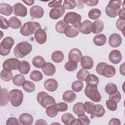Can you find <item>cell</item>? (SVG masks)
<instances>
[{"mask_svg": "<svg viewBox=\"0 0 125 125\" xmlns=\"http://www.w3.org/2000/svg\"><path fill=\"white\" fill-rule=\"evenodd\" d=\"M121 5V0L109 1L105 9L106 14L111 18L116 17L118 15Z\"/></svg>", "mask_w": 125, "mask_h": 125, "instance_id": "5b68a950", "label": "cell"}, {"mask_svg": "<svg viewBox=\"0 0 125 125\" xmlns=\"http://www.w3.org/2000/svg\"><path fill=\"white\" fill-rule=\"evenodd\" d=\"M52 61L56 63L61 62L64 59L63 53L61 51H55L51 55Z\"/></svg>", "mask_w": 125, "mask_h": 125, "instance_id": "d6a6232c", "label": "cell"}, {"mask_svg": "<svg viewBox=\"0 0 125 125\" xmlns=\"http://www.w3.org/2000/svg\"><path fill=\"white\" fill-rule=\"evenodd\" d=\"M62 121L66 125H74L75 122V118L70 113H66L62 116Z\"/></svg>", "mask_w": 125, "mask_h": 125, "instance_id": "4316f807", "label": "cell"}, {"mask_svg": "<svg viewBox=\"0 0 125 125\" xmlns=\"http://www.w3.org/2000/svg\"><path fill=\"white\" fill-rule=\"evenodd\" d=\"M9 26L13 29H19L21 25V21L16 17H12L9 20Z\"/></svg>", "mask_w": 125, "mask_h": 125, "instance_id": "d590c367", "label": "cell"}, {"mask_svg": "<svg viewBox=\"0 0 125 125\" xmlns=\"http://www.w3.org/2000/svg\"><path fill=\"white\" fill-rule=\"evenodd\" d=\"M125 20H122L119 19L116 22V27L117 28L121 31L123 32V34L124 35V30H125Z\"/></svg>", "mask_w": 125, "mask_h": 125, "instance_id": "db71d44e", "label": "cell"}, {"mask_svg": "<svg viewBox=\"0 0 125 125\" xmlns=\"http://www.w3.org/2000/svg\"><path fill=\"white\" fill-rule=\"evenodd\" d=\"M124 64L125 63H123L122 65H121L120 67V71L121 74L123 75H125V72H124Z\"/></svg>", "mask_w": 125, "mask_h": 125, "instance_id": "03108f58", "label": "cell"}, {"mask_svg": "<svg viewBox=\"0 0 125 125\" xmlns=\"http://www.w3.org/2000/svg\"><path fill=\"white\" fill-rule=\"evenodd\" d=\"M122 42V38L121 36L117 33L111 34L108 39V43L112 47H119Z\"/></svg>", "mask_w": 125, "mask_h": 125, "instance_id": "4fadbf2b", "label": "cell"}, {"mask_svg": "<svg viewBox=\"0 0 125 125\" xmlns=\"http://www.w3.org/2000/svg\"><path fill=\"white\" fill-rule=\"evenodd\" d=\"M8 91L6 88H2L0 90V105L1 106L6 105L9 102Z\"/></svg>", "mask_w": 125, "mask_h": 125, "instance_id": "83f0119b", "label": "cell"}, {"mask_svg": "<svg viewBox=\"0 0 125 125\" xmlns=\"http://www.w3.org/2000/svg\"><path fill=\"white\" fill-rule=\"evenodd\" d=\"M105 91L106 93L110 95L116 93L118 91V88L115 84L113 83H108L105 87Z\"/></svg>", "mask_w": 125, "mask_h": 125, "instance_id": "7bdbcfd3", "label": "cell"}, {"mask_svg": "<svg viewBox=\"0 0 125 125\" xmlns=\"http://www.w3.org/2000/svg\"><path fill=\"white\" fill-rule=\"evenodd\" d=\"M33 64L37 68H42L44 64L45 63V61L43 57L41 56H37L35 57L32 60Z\"/></svg>", "mask_w": 125, "mask_h": 125, "instance_id": "1f68e13d", "label": "cell"}, {"mask_svg": "<svg viewBox=\"0 0 125 125\" xmlns=\"http://www.w3.org/2000/svg\"><path fill=\"white\" fill-rule=\"evenodd\" d=\"M106 105L107 108L112 111H115L117 108V103L110 99L106 101Z\"/></svg>", "mask_w": 125, "mask_h": 125, "instance_id": "816d5d0a", "label": "cell"}, {"mask_svg": "<svg viewBox=\"0 0 125 125\" xmlns=\"http://www.w3.org/2000/svg\"><path fill=\"white\" fill-rule=\"evenodd\" d=\"M23 2H24L26 5L28 6L32 5L34 4V0H22Z\"/></svg>", "mask_w": 125, "mask_h": 125, "instance_id": "e7e4bbea", "label": "cell"}, {"mask_svg": "<svg viewBox=\"0 0 125 125\" xmlns=\"http://www.w3.org/2000/svg\"><path fill=\"white\" fill-rule=\"evenodd\" d=\"M96 71L100 75H102L106 78L112 77L116 73V69L114 66L108 65L104 62H100L97 65Z\"/></svg>", "mask_w": 125, "mask_h": 125, "instance_id": "7a4b0ae2", "label": "cell"}, {"mask_svg": "<svg viewBox=\"0 0 125 125\" xmlns=\"http://www.w3.org/2000/svg\"><path fill=\"white\" fill-rule=\"evenodd\" d=\"M55 106L58 111L63 112L68 109V105L64 103H59L55 104Z\"/></svg>", "mask_w": 125, "mask_h": 125, "instance_id": "f5cc1de1", "label": "cell"}, {"mask_svg": "<svg viewBox=\"0 0 125 125\" xmlns=\"http://www.w3.org/2000/svg\"><path fill=\"white\" fill-rule=\"evenodd\" d=\"M62 2V0H54L50 1L48 3V5L50 7H56L58 6H59L61 5V3Z\"/></svg>", "mask_w": 125, "mask_h": 125, "instance_id": "680465c9", "label": "cell"}, {"mask_svg": "<svg viewBox=\"0 0 125 125\" xmlns=\"http://www.w3.org/2000/svg\"><path fill=\"white\" fill-rule=\"evenodd\" d=\"M122 58V54L118 50H112L108 56L109 61L114 64L119 63L121 61Z\"/></svg>", "mask_w": 125, "mask_h": 125, "instance_id": "2e32d148", "label": "cell"}, {"mask_svg": "<svg viewBox=\"0 0 125 125\" xmlns=\"http://www.w3.org/2000/svg\"><path fill=\"white\" fill-rule=\"evenodd\" d=\"M14 44V39L10 37L4 38L0 44V54L1 56H5L8 55Z\"/></svg>", "mask_w": 125, "mask_h": 125, "instance_id": "9c48e42d", "label": "cell"}, {"mask_svg": "<svg viewBox=\"0 0 125 125\" xmlns=\"http://www.w3.org/2000/svg\"><path fill=\"white\" fill-rule=\"evenodd\" d=\"M63 6L65 9H72L76 6V2L74 0H65L63 3Z\"/></svg>", "mask_w": 125, "mask_h": 125, "instance_id": "f907efd6", "label": "cell"}, {"mask_svg": "<svg viewBox=\"0 0 125 125\" xmlns=\"http://www.w3.org/2000/svg\"><path fill=\"white\" fill-rule=\"evenodd\" d=\"M83 87V83L81 81H76L72 84V89L77 92L81 91Z\"/></svg>", "mask_w": 125, "mask_h": 125, "instance_id": "681fc988", "label": "cell"}, {"mask_svg": "<svg viewBox=\"0 0 125 125\" xmlns=\"http://www.w3.org/2000/svg\"><path fill=\"white\" fill-rule=\"evenodd\" d=\"M86 84L97 85L99 84V78L94 74H89L85 80Z\"/></svg>", "mask_w": 125, "mask_h": 125, "instance_id": "f35d334b", "label": "cell"}, {"mask_svg": "<svg viewBox=\"0 0 125 125\" xmlns=\"http://www.w3.org/2000/svg\"><path fill=\"white\" fill-rule=\"evenodd\" d=\"M30 16L33 19L41 18L44 14L43 8L39 5H34L32 6L29 10Z\"/></svg>", "mask_w": 125, "mask_h": 125, "instance_id": "5bb4252c", "label": "cell"}, {"mask_svg": "<svg viewBox=\"0 0 125 125\" xmlns=\"http://www.w3.org/2000/svg\"><path fill=\"white\" fill-rule=\"evenodd\" d=\"M32 50V45L27 42H21L18 43L14 49L16 57L22 58L29 54Z\"/></svg>", "mask_w": 125, "mask_h": 125, "instance_id": "6da1fadb", "label": "cell"}, {"mask_svg": "<svg viewBox=\"0 0 125 125\" xmlns=\"http://www.w3.org/2000/svg\"><path fill=\"white\" fill-rule=\"evenodd\" d=\"M85 95L94 102H100L101 96L98 90L97 85L86 84L84 89Z\"/></svg>", "mask_w": 125, "mask_h": 125, "instance_id": "8992f818", "label": "cell"}, {"mask_svg": "<svg viewBox=\"0 0 125 125\" xmlns=\"http://www.w3.org/2000/svg\"><path fill=\"white\" fill-rule=\"evenodd\" d=\"M96 105V108L94 113L91 115V117H96L100 118L102 117L105 113V110L104 106L100 104Z\"/></svg>", "mask_w": 125, "mask_h": 125, "instance_id": "836d02e7", "label": "cell"}, {"mask_svg": "<svg viewBox=\"0 0 125 125\" xmlns=\"http://www.w3.org/2000/svg\"><path fill=\"white\" fill-rule=\"evenodd\" d=\"M109 125H121V122L120 120L117 118H112L111 119L109 123Z\"/></svg>", "mask_w": 125, "mask_h": 125, "instance_id": "94428289", "label": "cell"}, {"mask_svg": "<svg viewBox=\"0 0 125 125\" xmlns=\"http://www.w3.org/2000/svg\"><path fill=\"white\" fill-rule=\"evenodd\" d=\"M109 99L114 101L115 102H116L117 103L118 102H119L121 99V95L120 92L117 91L114 94L110 95L109 96Z\"/></svg>", "mask_w": 125, "mask_h": 125, "instance_id": "11a10c76", "label": "cell"}, {"mask_svg": "<svg viewBox=\"0 0 125 125\" xmlns=\"http://www.w3.org/2000/svg\"><path fill=\"white\" fill-rule=\"evenodd\" d=\"M36 41L39 44H43L47 39V35L44 30L40 28L38 29L34 33Z\"/></svg>", "mask_w": 125, "mask_h": 125, "instance_id": "e0dca14e", "label": "cell"}, {"mask_svg": "<svg viewBox=\"0 0 125 125\" xmlns=\"http://www.w3.org/2000/svg\"><path fill=\"white\" fill-rule=\"evenodd\" d=\"M30 78L34 82H39L43 78L42 73L38 70H34L30 74Z\"/></svg>", "mask_w": 125, "mask_h": 125, "instance_id": "b9f144b4", "label": "cell"}, {"mask_svg": "<svg viewBox=\"0 0 125 125\" xmlns=\"http://www.w3.org/2000/svg\"><path fill=\"white\" fill-rule=\"evenodd\" d=\"M6 125H20V121L15 117H10L8 118L6 123Z\"/></svg>", "mask_w": 125, "mask_h": 125, "instance_id": "6f0895ef", "label": "cell"}, {"mask_svg": "<svg viewBox=\"0 0 125 125\" xmlns=\"http://www.w3.org/2000/svg\"><path fill=\"white\" fill-rule=\"evenodd\" d=\"M73 111L78 116L84 114L85 112L84 104L81 102L76 103L73 107Z\"/></svg>", "mask_w": 125, "mask_h": 125, "instance_id": "f546056e", "label": "cell"}, {"mask_svg": "<svg viewBox=\"0 0 125 125\" xmlns=\"http://www.w3.org/2000/svg\"><path fill=\"white\" fill-rule=\"evenodd\" d=\"M84 106L85 111L89 114L92 115L95 109L96 105L90 102H85L84 104Z\"/></svg>", "mask_w": 125, "mask_h": 125, "instance_id": "f6af8a7d", "label": "cell"}, {"mask_svg": "<svg viewBox=\"0 0 125 125\" xmlns=\"http://www.w3.org/2000/svg\"><path fill=\"white\" fill-rule=\"evenodd\" d=\"M89 74L88 71L86 70L85 69H81L77 72L76 77L78 80H79L82 81H85V80L86 77Z\"/></svg>", "mask_w": 125, "mask_h": 125, "instance_id": "7dc6e473", "label": "cell"}, {"mask_svg": "<svg viewBox=\"0 0 125 125\" xmlns=\"http://www.w3.org/2000/svg\"><path fill=\"white\" fill-rule=\"evenodd\" d=\"M8 97L11 104L15 107H18L22 104L23 99L22 92L18 89L11 90L8 94Z\"/></svg>", "mask_w": 125, "mask_h": 125, "instance_id": "52a82bcc", "label": "cell"}, {"mask_svg": "<svg viewBox=\"0 0 125 125\" xmlns=\"http://www.w3.org/2000/svg\"><path fill=\"white\" fill-rule=\"evenodd\" d=\"M30 70V65L29 63L25 61H22L21 62V66L19 69V72L24 75L27 74Z\"/></svg>", "mask_w": 125, "mask_h": 125, "instance_id": "e575fe53", "label": "cell"}, {"mask_svg": "<svg viewBox=\"0 0 125 125\" xmlns=\"http://www.w3.org/2000/svg\"><path fill=\"white\" fill-rule=\"evenodd\" d=\"M1 79L5 82H9L13 78V74L11 71L2 70L0 72Z\"/></svg>", "mask_w": 125, "mask_h": 125, "instance_id": "60d3db41", "label": "cell"}, {"mask_svg": "<svg viewBox=\"0 0 125 125\" xmlns=\"http://www.w3.org/2000/svg\"><path fill=\"white\" fill-rule=\"evenodd\" d=\"M33 118L31 115L27 113L21 114L19 117V121L23 125H31L33 123Z\"/></svg>", "mask_w": 125, "mask_h": 125, "instance_id": "7402d4cb", "label": "cell"}, {"mask_svg": "<svg viewBox=\"0 0 125 125\" xmlns=\"http://www.w3.org/2000/svg\"><path fill=\"white\" fill-rule=\"evenodd\" d=\"M76 93L72 90H67L65 91L62 96L63 101L67 103L73 102L76 99Z\"/></svg>", "mask_w": 125, "mask_h": 125, "instance_id": "cb8c5ba5", "label": "cell"}, {"mask_svg": "<svg viewBox=\"0 0 125 125\" xmlns=\"http://www.w3.org/2000/svg\"><path fill=\"white\" fill-rule=\"evenodd\" d=\"M69 25V24L66 23L64 20H61L57 22L55 26V29L57 32L64 34L66 28Z\"/></svg>", "mask_w": 125, "mask_h": 125, "instance_id": "4dcf8cb0", "label": "cell"}, {"mask_svg": "<svg viewBox=\"0 0 125 125\" xmlns=\"http://www.w3.org/2000/svg\"><path fill=\"white\" fill-rule=\"evenodd\" d=\"M93 60L89 56H84L81 60V65L82 68L85 69H90L93 66Z\"/></svg>", "mask_w": 125, "mask_h": 125, "instance_id": "ffe728a7", "label": "cell"}, {"mask_svg": "<svg viewBox=\"0 0 125 125\" xmlns=\"http://www.w3.org/2000/svg\"><path fill=\"white\" fill-rule=\"evenodd\" d=\"M44 86L47 90L50 92H53L57 89L58 83L56 80L49 79L44 82Z\"/></svg>", "mask_w": 125, "mask_h": 125, "instance_id": "d6986e66", "label": "cell"}, {"mask_svg": "<svg viewBox=\"0 0 125 125\" xmlns=\"http://www.w3.org/2000/svg\"><path fill=\"white\" fill-rule=\"evenodd\" d=\"M77 62L73 61H69L64 65V68L68 71H73L77 68Z\"/></svg>", "mask_w": 125, "mask_h": 125, "instance_id": "c3c4849f", "label": "cell"}, {"mask_svg": "<svg viewBox=\"0 0 125 125\" xmlns=\"http://www.w3.org/2000/svg\"><path fill=\"white\" fill-rule=\"evenodd\" d=\"M58 111L55 105L50 106L46 108V113L48 116L51 118L55 117L58 114Z\"/></svg>", "mask_w": 125, "mask_h": 125, "instance_id": "bcb514c9", "label": "cell"}, {"mask_svg": "<svg viewBox=\"0 0 125 125\" xmlns=\"http://www.w3.org/2000/svg\"><path fill=\"white\" fill-rule=\"evenodd\" d=\"M78 116V119H76L74 125H88L90 124V120L89 118L84 114Z\"/></svg>", "mask_w": 125, "mask_h": 125, "instance_id": "8d00e7d4", "label": "cell"}, {"mask_svg": "<svg viewBox=\"0 0 125 125\" xmlns=\"http://www.w3.org/2000/svg\"><path fill=\"white\" fill-rule=\"evenodd\" d=\"M22 88L27 92L31 93L35 89V84L29 81H25L22 85Z\"/></svg>", "mask_w": 125, "mask_h": 125, "instance_id": "74e56055", "label": "cell"}, {"mask_svg": "<svg viewBox=\"0 0 125 125\" xmlns=\"http://www.w3.org/2000/svg\"><path fill=\"white\" fill-rule=\"evenodd\" d=\"M42 70L45 75L53 76L56 72V68L54 65L49 62H45L42 68Z\"/></svg>", "mask_w": 125, "mask_h": 125, "instance_id": "44dd1931", "label": "cell"}, {"mask_svg": "<svg viewBox=\"0 0 125 125\" xmlns=\"http://www.w3.org/2000/svg\"><path fill=\"white\" fill-rule=\"evenodd\" d=\"M37 99L39 104L45 108L56 104L55 99L44 91L39 92L37 95Z\"/></svg>", "mask_w": 125, "mask_h": 125, "instance_id": "277c9868", "label": "cell"}, {"mask_svg": "<svg viewBox=\"0 0 125 125\" xmlns=\"http://www.w3.org/2000/svg\"><path fill=\"white\" fill-rule=\"evenodd\" d=\"M80 32L79 29L73 25H69L66 29L64 34L66 37L74 38L77 36Z\"/></svg>", "mask_w": 125, "mask_h": 125, "instance_id": "484cf974", "label": "cell"}, {"mask_svg": "<svg viewBox=\"0 0 125 125\" xmlns=\"http://www.w3.org/2000/svg\"><path fill=\"white\" fill-rule=\"evenodd\" d=\"M0 28L3 29H7L9 28V22L5 18H4L2 16H0Z\"/></svg>", "mask_w": 125, "mask_h": 125, "instance_id": "9f6ffc18", "label": "cell"}, {"mask_svg": "<svg viewBox=\"0 0 125 125\" xmlns=\"http://www.w3.org/2000/svg\"><path fill=\"white\" fill-rule=\"evenodd\" d=\"M92 22L88 20H85L82 23L79 27V31L83 34H89L92 32Z\"/></svg>", "mask_w": 125, "mask_h": 125, "instance_id": "ac0fdd59", "label": "cell"}, {"mask_svg": "<svg viewBox=\"0 0 125 125\" xmlns=\"http://www.w3.org/2000/svg\"><path fill=\"white\" fill-rule=\"evenodd\" d=\"M41 28L40 24L37 22L28 21L22 25L20 29L21 34L24 36H29L36 32V31Z\"/></svg>", "mask_w": 125, "mask_h": 125, "instance_id": "3957f363", "label": "cell"}, {"mask_svg": "<svg viewBox=\"0 0 125 125\" xmlns=\"http://www.w3.org/2000/svg\"><path fill=\"white\" fill-rule=\"evenodd\" d=\"M82 57V53L78 48L72 49L68 54L69 61H73L77 63L81 61Z\"/></svg>", "mask_w": 125, "mask_h": 125, "instance_id": "9a60e30c", "label": "cell"}, {"mask_svg": "<svg viewBox=\"0 0 125 125\" xmlns=\"http://www.w3.org/2000/svg\"><path fill=\"white\" fill-rule=\"evenodd\" d=\"M13 7L8 4L5 3L0 4V13L5 16H10L13 12Z\"/></svg>", "mask_w": 125, "mask_h": 125, "instance_id": "d4e9b609", "label": "cell"}, {"mask_svg": "<svg viewBox=\"0 0 125 125\" xmlns=\"http://www.w3.org/2000/svg\"><path fill=\"white\" fill-rule=\"evenodd\" d=\"M21 64V62L17 59L13 58L5 60L2 64V67L3 69L8 71L19 70Z\"/></svg>", "mask_w": 125, "mask_h": 125, "instance_id": "30bf717a", "label": "cell"}, {"mask_svg": "<svg viewBox=\"0 0 125 125\" xmlns=\"http://www.w3.org/2000/svg\"><path fill=\"white\" fill-rule=\"evenodd\" d=\"M65 12V8L63 5L54 7L49 12V17L53 20H57L62 16Z\"/></svg>", "mask_w": 125, "mask_h": 125, "instance_id": "7c38bea8", "label": "cell"}, {"mask_svg": "<svg viewBox=\"0 0 125 125\" xmlns=\"http://www.w3.org/2000/svg\"><path fill=\"white\" fill-rule=\"evenodd\" d=\"M13 13L16 16L25 17L27 14V8L22 4L18 2L13 6Z\"/></svg>", "mask_w": 125, "mask_h": 125, "instance_id": "8fae6325", "label": "cell"}, {"mask_svg": "<svg viewBox=\"0 0 125 125\" xmlns=\"http://www.w3.org/2000/svg\"><path fill=\"white\" fill-rule=\"evenodd\" d=\"M25 81V77L21 74L16 75L13 78V83L14 84L18 86L22 85Z\"/></svg>", "mask_w": 125, "mask_h": 125, "instance_id": "ab89813d", "label": "cell"}, {"mask_svg": "<svg viewBox=\"0 0 125 125\" xmlns=\"http://www.w3.org/2000/svg\"><path fill=\"white\" fill-rule=\"evenodd\" d=\"M83 2L85 3L88 6H94L96 5L99 2L98 0H83Z\"/></svg>", "mask_w": 125, "mask_h": 125, "instance_id": "91938a15", "label": "cell"}, {"mask_svg": "<svg viewBox=\"0 0 125 125\" xmlns=\"http://www.w3.org/2000/svg\"><path fill=\"white\" fill-rule=\"evenodd\" d=\"M35 125H47V123L45 122L44 120L39 119L37 121Z\"/></svg>", "mask_w": 125, "mask_h": 125, "instance_id": "be15d7a7", "label": "cell"}, {"mask_svg": "<svg viewBox=\"0 0 125 125\" xmlns=\"http://www.w3.org/2000/svg\"><path fill=\"white\" fill-rule=\"evenodd\" d=\"M104 24L100 20H95L92 23V32L94 34H98L101 33L104 29Z\"/></svg>", "mask_w": 125, "mask_h": 125, "instance_id": "603a6c76", "label": "cell"}, {"mask_svg": "<svg viewBox=\"0 0 125 125\" xmlns=\"http://www.w3.org/2000/svg\"><path fill=\"white\" fill-rule=\"evenodd\" d=\"M101 15V11L96 8H94L91 9L88 14V17L91 20H96L98 19Z\"/></svg>", "mask_w": 125, "mask_h": 125, "instance_id": "ee69618b", "label": "cell"}, {"mask_svg": "<svg viewBox=\"0 0 125 125\" xmlns=\"http://www.w3.org/2000/svg\"><path fill=\"white\" fill-rule=\"evenodd\" d=\"M125 8H123L122 9H120L118 14L119 16V19H122V20H125Z\"/></svg>", "mask_w": 125, "mask_h": 125, "instance_id": "6125c7cd", "label": "cell"}, {"mask_svg": "<svg viewBox=\"0 0 125 125\" xmlns=\"http://www.w3.org/2000/svg\"><path fill=\"white\" fill-rule=\"evenodd\" d=\"M93 42L97 46H103L106 43V37L103 34H99L94 37Z\"/></svg>", "mask_w": 125, "mask_h": 125, "instance_id": "f1b7e54d", "label": "cell"}, {"mask_svg": "<svg viewBox=\"0 0 125 125\" xmlns=\"http://www.w3.org/2000/svg\"><path fill=\"white\" fill-rule=\"evenodd\" d=\"M81 16L74 12L67 13L64 17V21L67 23H70L75 27L79 28L82 24Z\"/></svg>", "mask_w": 125, "mask_h": 125, "instance_id": "ba28073f", "label": "cell"}]
</instances>
